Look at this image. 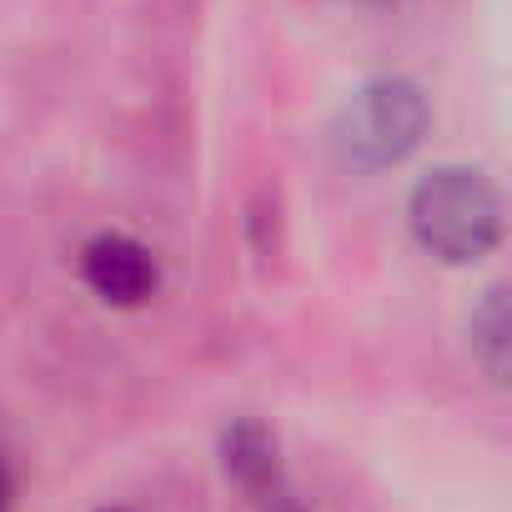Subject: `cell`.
I'll list each match as a JSON object with an SVG mask.
<instances>
[{"instance_id":"cell-1","label":"cell","mask_w":512,"mask_h":512,"mask_svg":"<svg viewBox=\"0 0 512 512\" xmlns=\"http://www.w3.org/2000/svg\"><path fill=\"white\" fill-rule=\"evenodd\" d=\"M407 221H412V236L442 262H477L502 236V201L482 171L437 166L412 186Z\"/></svg>"},{"instance_id":"cell-2","label":"cell","mask_w":512,"mask_h":512,"mask_svg":"<svg viewBox=\"0 0 512 512\" xmlns=\"http://www.w3.org/2000/svg\"><path fill=\"white\" fill-rule=\"evenodd\" d=\"M422 136H427V96L402 76L362 86L337 116V151L357 171L397 166L407 151H417Z\"/></svg>"},{"instance_id":"cell-3","label":"cell","mask_w":512,"mask_h":512,"mask_svg":"<svg viewBox=\"0 0 512 512\" xmlns=\"http://www.w3.org/2000/svg\"><path fill=\"white\" fill-rule=\"evenodd\" d=\"M81 277H86V287H91L101 302H111V307H141V302L156 292V282H161L156 256H151L136 236H126V231H101V236L86 241V251H81Z\"/></svg>"},{"instance_id":"cell-4","label":"cell","mask_w":512,"mask_h":512,"mask_svg":"<svg viewBox=\"0 0 512 512\" xmlns=\"http://www.w3.org/2000/svg\"><path fill=\"white\" fill-rule=\"evenodd\" d=\"M507 332H512V322H507V292H487V302L472 312V347H477L482 367L497 382L507 377Z\"/></svg>"},{"instance_id":"cell-5","label":"cell","mask_w":512,"mask_h":512,"mask_svg":"<svg viewBox=\"0 0 512 512\" xmlns=\"http://www.w3.org/2000/svg\"><path fill=\"white\" fill-rule=\"evenodd\" d=\"M256 507H262V512H302V507H297V497L287 492V482H282V487H272L267 497H256Z\"/></svg>"},{"instance_id":"cell-6","label":"cell","mask_w":512,"mask_h":512,"mask_svg":"<svg viewBox=\"0 0 512 512\" xmlns=\"http://www.w3.org/2000/svg\"><path fill=\"white\" fill-rule=\"evenodd\" d=\"M11 502H16V477H11L6 462H0V512H11Z\"/></svg>"},{"instance_id":"cell-7","label":"cell","mask_w":512,"mask_h":512,"mask_svg":"<svg viewBox=\"0 0 512 512\" xmlns=\"http://www.w3.org/2000/svg\"><path fill=\"white\" fill-rule=\"evenodd\" d=\"M106 512H116V507H106Z\"/></svg>"}]
</instances>
